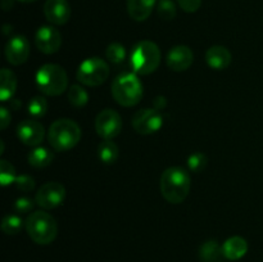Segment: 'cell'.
I'll list each match as a JSON object with an SVG mask.
<instances>
[{"instance_id": "obj_22", "label": "cell", "mask_w": 263, "mask_h": 262, "mask_svg": "<svg viewBox=\"0 0 263 262\" xmlns=\"http://www.w3.org/2000/svg\"><path fill=\"white\" fill-rule=\"evenodd\" d=\"M118 146L113 140H103L98 146L99 159L105 164H113L118 159Z\"/></svg>"}, {"instance_id": "obj_11", "label": "cell", "mask_w": 263, "mask_h": 262, "mask_svg": "<svg viewBox=\"0 0 263 262\" xmlns=\"http://www.w3.org/2000/svg\"><path fill=\"white\" fill-rule=\"evenodd\" d=\"M36 48L44 54H54L62 45V35L53 26H43L35 35Z\"/></svg>"}, {"instance_id": "obj_33", "label": "cell", "mask_w": 263, "mask_h": 262, "mask_svg": "<svg viewBox=\"0 0 263 262\" xmlns=\"http://www.w3.org/2000/svg\"><path fill=\"white\" fill-rule=\"evenodd\" d=\"M0 128L2 130H5L8 127V125L10 123V113L8 112V109L5 107L0 108Z\"/></svg>"}, {"instance_id": "obj_2", "label": "cell", "mask_w": 263, "mask_h": 262, "mask_svg": "<svg viewBox=\"0 0 263 262\" xmlns=\"http://www.w3.org/2000/svg\"><path fill=\"white\" fill-rule=\"evenodd\" d=\"M81 139V128L74 121L61 118L51 123L48 131V140L57 152H67L74 148Z\"/></svg>"}, {"instance_id": "obj_26", "label": "cell", "mask_w": 263, "mask_h": 262, "mask_svg": "<svg viewBox=\"0 0 263 262\" xmlns=\"http://www.w3.org/2000/svg\"><path fill=\"white\" fill-rule=\"evenodd\" d=\"M46 110H48V102H46L45 98L35 97L30 100V103H28V113H30L32 117H44V116L46 115Z\"/></svg>"}, {"instance_id": "obj_32", "label": "cell", "mask_w": 263, "mask_h": 262, "mask_svg": "<svg viewBox=\"0 0 263 262\" xmlns=\"http://www.w3.org/2000/svg\"><path fill=\"white\" fill-rule=\"evenodd\" d=\"M180 8L186 13H194L202 5V0H177Z\"/></svg>"}, {"instance_id": "obj_14", "label": "cell", "mask_w": 263, "mask_h": 262, "mask_svg": "<svg viewBox=\"0 0 263 262\" xmlns=\"http://www.w3.org/2000/svg\"><path fill=\"white\" fill-rule=\"evenodd\" d=\"M194 61V54L192 49L186 45L174 46L167 54V66L175 72H182L190 68Z\"/></svg>"}, {"instance_id": "obj_18", "label": "cell", "mask_w": 263, "mask_h": 262, "mask_svg": "<svg viewBox=\"0 0 263 262\" xmlns=\"http://www.w3.org/2000/svg\"><path fill=\"white\" fill-rule=\"evenodd\" d=\"M222 252L223 256L228 259H231V261L240 259L248 252V243L241 236H231L223 243Z\"/></svg>"}, {"instance_id": "obj_23", "label": "cell", "mask_w": 263, "mask_h": 262, "mask_svg": "<svg viewBox=\"0 0 263 262\" xmlns=\"http://www.w3.org/2000/svg\"><path fill=\"white\" fill-rule=\"evenodd\" d=\"M68 100L73 107L82 108L89 102V95L80 85H72L68 90Z\"/></svg>"}, {"instance_id": "obj_6", "label": "cell", "mask_w": 263, "mask_h": 262, "mask_svg": "<svg viewBox=\"0 0 263 262\" xmlns=\"http://www.w3.org/2000/svg\"><path fill=\"white\" fill-rule=\"evenodd\" d=\"M112 95L122 107H134L143 98V85L135 73L120 74L112 84Z\"/></svg>"}, {"instance_id": "obj_31", "label": "cell", "mask_w": 263, "mask_h": 262, "mask_svg": "<svg viewBox=\"0 0 263 262\" xmlns=\"http://www.w3.org/2000/svg\"><path fill=\"white\" fill-rule=\"evenodd\" d=\"M33 208V202L30 199V198H18L14 203V210L20 213H26L30 212L31 210Z\"/></svg>"}, {"instance_id": "obj_25", "label": "cell", "mask_w": 263, "mask_h": 262, "mask_svg": "<svg viewBox=\"0 0 263 262\" xmlns=\"http://www.w3.org/2000/svg\"><path fill=\"white\" fill-rule=\"evenodd\" d=\"M105 57H107L108 61L113 64L122 63L126 58L125 46L121 45L120 43L109 44L107 50H105Z\"/></svg>"}, {"instance_id": "obj_19", "label": "cell", "mask_w": 263, "mask_h": 262, "mask_svg": "<svg viewBox=\"0 0 263 262\" xmlns=\"http://www.w3.org/2000/svg\"><path fill=\"white\" fill-rule=\"evenodd\" d=\"M17 90V77L10 69L3 68L0 72V100L7 102Z\"/></svg>"}, {"instance_id": "obj_10", "label": "cell", "mask_w": 263, "mask_h": 262, "mask_svg": "<svg viewBox=\"0 0 263 262\" xmlns=\"http://www.w3.org/2000/svg\"><path fill=\"white\" fill-rule=\"evenodd\" d=\"M66 198V189L55 181L46 182L37 190L35 197L36 204L44 210H54L63 203Z\"/></svg>"}, {"instance_id": "obj_24", "label": "cell", "mask_w": 263, "mask_h": 262, "mask_svg": "<svg viewBox=\"0 0 263 262\" xmlns=\"http://www.w3.org/2000/svg\"><path fill=\"white\" fill-rule=\"evenodd\" d=\"M22 218L17 215H8L3 218L2 230L4 231L7 235H15V234H18L22 230Z\"/></svg>"}, {"instance_id": "obj_4", "label": "cell", "mask_w": 263, "mask_h": 262, "mask_svg": "<svg viewBox=\"0 0 263 262\" xmlns=\"http://www.w3.org/2000/svg\"><path fill=\"white\" fill-rule=\"evenodd\" d=\"M161 58V50L156 43L149 40L139 41L131 53V66L136 74L146 76L158 68Z\"/></svg>"}, {"instance_id": "obj_29", "label": "cell", "mask_w": 263, "mask_h": 262, "mask_svg": "<svg viewBox=\"0 0 263 262\" xmlns=\"http://www.w3.org/2000/svg\"><path fill=\"white\" fill-rule=\"evenodd\" d=\"M187 166L193 172H200L207 167V157L203 153H193L187 159Z\"/></svg>"}, {"instance_id": "obj_27", "label": "cell", "mask_w": 263, "mask_h": 262, "mask_svg": "<svg viewBox=\"0 0 263 262\" xmlns=\"http://www.w3.org/2000/svg\"><path fill=\"white\" fill-rule=\"evenodd\" d=\"M157 13L162 20H174L176 17V5H175L174 0H158Z\"/></svg>"}, {"instance_id": "obj_9", "label": "cell", "mask_w": 263, "mask_h": 262, "mask_svg": "<svg viewBox=\"0 0 263 262\" xmlns=\"http://www.w3.org/2000/svg\"><path fill=\"white\" fill-rule=\"evenodd\" d=\"M163 125V117L157 109L145 108L134 115L133 127L140 135H151L157 133Z\"/></svg>"}, {"instance_id": "obj_30", "label": "cell", "mask_w": 263, "mask_h": 262, "mask_svg": "<svg viewBox=\"0 0 263 262\" xmlns=\"http://www.w3.org/2000/svg\"><path fill=\"white\" fill-rule=\"evenodd\" d=\"M15 185H17L18 189H21L22 192H31L35 188V180L32 179L28 175H21V176H17L15 179Z\"/></svg>"}, {"instance_id": "obj_3", "label": "cell", "mask_w": 263, "mask_h": 262, "mask_svg": "<svg viewBox=\"0 0 263 262\" xmlns=\"http://www.w3.org/2000/svg\"><path fill=\"white\" fill-rule=\"evenodd\" d=\"M26 231L35 243L46 246L57 238L58 225L50 213L45 211H36L26 220Z\"/></svg>"}, {"instance_id": "obj_20", "label": "cell", "mask_w": 263, "mask_h": 262, "mask_svg": "<svg viewBox=\"0 0 263 262\" xmlns=\"http://www.w3.org/2000/svg\"><path fill=\"white\" fill-rule=\"evenodd\" d=\"M28 163L35 169H45L53 162L54 156L48 148L37 146L28 154Z\"/></svg>"}, {"instance_id": "obj_21", "label": "cell", "mask_w": 263, "mask_h": 262, "mask_svg": "<svg viewBox=\"0 0 263 262\" xmlns=\"http://www.w3.org/2000/svg\"><path fill=\"white\" fill-rule=\"evenodd\" d=\"M222 256V247L216 240L205 241L199 249V257L202 262H218Z\"/></svg>"}, {"instance_id": "obj_16", "label": "cell", "mask_w": 263, "mask_h": 262, "mask_svg": "<svg viewBox=\"0 0 263 262\" xmlns=\"http://www.w3.org/2000/svg\"><path fill=\"white\" fill-rule=\"evenodd\" d=\"M231 53L229 51L228 48L221 45L211 46L205 53V61H207L208 66L217 71H222V69L228 68L231 63Z\"/></svg>"}, {"instance_id": "obj_5", "label": "cell", "mask_w": 263, "mask_h": 262, "mask_svg": "<svg viewBox=\"0 0 263 262\" xmlns=\"http://www.w3.org/2000/svg\"><path fill=\"white\" fill-rule=\"evenodd\" d=\"M37 87L49 97H58L64 92L68 86V76L63 67L58 64H44L36 73Z\"/></svg>"}, {"instance_id": "obj_17", "label": "cell", "mask_w": 263, "mask_h": 262, "mask_svg": "<svg viewBox=\"0 0 263 262\" xmlns=\"http://www.w3.org/2000/svg\"><path fill=\"white\" fill-rule=\"evenodd\" d=\"M157 0H127L128 15L136 22L148 20L152 14Z\"/></svg>"}, {"instance_id": "obj_15", "label": "cell", "mask_w": 263, "mask_h": 262, "mask_svg": "<svg viewBox=\"0 0 263 262\" xmlns=\"http://www.w3.org/2000/svg\"><path fill=\"white\" fill-rule=\"evenodd\" d=\"M44 14L53 25H66L71 18V7L67 0H46L44 4Z\"/></svg>"}, {"instance_id": "obj_7", "label": "cell", "mask_w": 263, "mask_h": 262, "mask_svg": "<svg viewBox=\"0 0 263 262\" xmlns=\"http://www.w3.org/2000/svg\"><path fill=\"white\" fill-rule=\"evenodd\" d=\"M77 80L85 86L97 87L107 81L109 76V67L103 59L98 57L87 58L77 69Z\"/></svg>"}, {"instance_id": "obj_1", "label": "cell", "mask_w": 263, "mask_h": 262, "mask_svg": "<svg viewBox=\"0 0 263 262\" xmlns=\"http://www.w3.org/2000/svg\"><path fill=\"white\" fill-rule=\"evenodd\" d=\"M189 174L181 167H170L161 176V193L171 204H180L186 199L190 192Z\"/></svg>"}, {"instance_id": "obj_12", "label": "cell", "mask_w": 263, "mask_h": 262, "mask_svg": "<svg viewBox=\"0 0 263 262\" xmlns=\"http://www.w3.org/2000/svg\"><path fill=\"white\" fill-rule=\"evenodd\" d=\"M17 135L25 145L39 146L45 138V130L37 121L25 120L18 125Z\"/></svg>"}, {"instance_id": "obj_8", "label": "cell", "mask_w": 263, "mask_h": 262, "mask_svg": "<svg viewBox=\"0 0 263 262\" xmlns=\"http://www.w3.org/2000/svg\"><path fill=\"white\" fill-rule=\"evenodd\" d=\"M95 130L104 140H113L122 130V118L116 110L103 109L95 118Z\"/></svg>"}, {"instance_id": "obj_28", "label": "cell", "mask_w": 263, "mask_h": 262, "mask_svg": "<svg viewBox=\"0 0 263 262\" xmlns=\"http://www.w3.org/2000/svg\"><path fill=\"white\" fill-rule=\"evenodd\" d=\"M17 176H15V170L12 164L5 159L0 161V182L3 186L10 185L12 182L15 181Z\"/></svg>"}, {"instance_id": "obj_13", "label": "cell", "mask_w": 263, "mask_h": 262, "mask_svg": "<svg viewBox=\"0 0 263 262\" xmlns=\"http://www.w3.org/2000/svg\"><path fill=\"white\" fill-rule=\"evenodd\" d=\"M5 57L13 66H21L25 63L30 57V43L27 39L22 35L10 39L5 46Z\"/></svg>"}, {"instance_id": "obj_34", "label": "cell", "mask_w": 263, "mask_h": 262, "mask_svg": "<svg viewBox=\"0 0 263 262\" xmlns=\"http://www.w3.org/2000/svg\"><path fill=\"white\" fill-rule=\"evenodd\" d=\"M17 2H21V3H26V4H28V3H33V2H36V0H17Z\"/></svg>"}]
</instances>
